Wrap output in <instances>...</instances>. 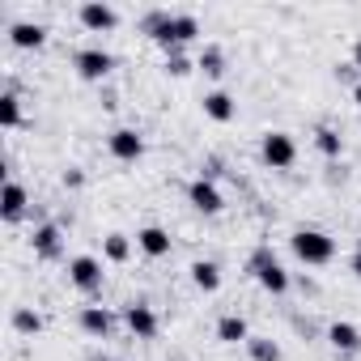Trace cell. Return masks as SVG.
<instances>
[{
  "mask_svg": "<svg viewBox=\"0 0 361 361\" xmlns=\"http://www.w3.org/2000/svg\"><path fill=\"white\" fill-rule=\"evenodd\" d=\"M289 251L306 264V268H323L336 259V238L323 230H293L289 234Z\"/></svg>",
  "mask_w": 361,
  "mask_h": 361,
  "instance_id": "6da1fadb",
  "label": "cell"
},
{
  "mask_svg": "<svg viewBox=\"0 0 361 361\" xmlns=\"http://www.w3.org/2000/svg\"><path fill=\"white\" fill-rule=\"evenodd\" d=\"M247 272H251V276H255V281H259L268 293H276V298H285V293H289V285H293V276L281 268V259L272 255V247H268V243L251 251V259H247Z\"/></svg>",
  "mask_w": 361,
  "mask_h": 361,
  "instance_id": "7a4b0ae2",
  "label": "cell"
},
{
  "mask_svg": "<svg viewBox=\"0 0 361 361\" xmlns=\"http://www.w3.org/2000/svg\"><path fill=\"white\" fill-rule=\"evenodd\" d=\"M196 35H200V22H196L192 13H170V22L161 26V35H157L153 43H157L166 56H174V51H183Z\"/></svg>",
  "mask_w": 361,
  "mask_h": 361,
  "instance_id": "3957f363",
  "label": "cell"
},
{
  "mask_svg": "<svg viewBox=\"0 0 361 361\" xmlns=\"http://www.w3.org/2000/svg\"><path fill=\"white\" fill-rule=\"evenodd\" d=\"M259 157L272 166V170H289L298 161V140L289 132H264L259 140Z\"/></svg>",
  "mask_w": 361,
  "mask_h": 361,
  "instance_id": "277c9868",
  "label": "cell"
},
{
  "mask_svg": "<svg viewBox=\"0 0 361 361\" xmlns=\"http://www.w3.org/2000/svg\"><path fill=\"white\" fill-rule=\"evenodd\" d=\"M73 68H77L81 81H106L111 68H115V56L102 51V47H81V51L73 56Z\"/></svg>",
  "mask_w": 361,
  "mask_h": 361,
  "instance_id": "5b68a950",
  "label": "cell"
},
{
  "mask_svg": "<svg viewBox=\"0 0 361 361\" xmlns=\"http://www.w3.org/2000/svg\"><path fill=\"white\" fill-rule=\"evenodd\" d=\"M188 200H192V209L204 213V217H217V213L226 209V196H221V188L213 183L209 174H200V178H192V183H188Z\"/></svg>",
  "mask_w": 361,
  "mask_h": 361,
  "instance_id": "8992f818",
  "label": "cell"
},
{
  "mask_svg": "<svg viewBox=\"0 0 361 361\" xmlns=\"http://www.w3.org/2000/svg\"><path fill=\"white\" fill-rule=\"evenodd\" d=\"M102 259H94V255H73L68 259V281H73V289H81V293H98L102 289Z\"/></svg>",
  "mask_w": 361,
  "mask_h": 361,
  "instance_id": "52a82bcc",
  "label": "cell"
},
{
  "mask_svg": "<svg viewBox=\"0 0 361 361\" xmlns=\"http://www.w3.org/2000/svg\"><path fill=\"white\" fill-rule=\"evenodd\" d=\"M106 149H111L115 161H140V157H145V136H140L136 128H115V132L106 136Z\"/></svg>",
  "mask_w": 361,
  "mask_h": 361,
  "instance_id": "ba28073f",
  "label": "cell"
},
{
  "mask_svg": "<svg viewBox=\"0 0 361 361\" xmlns=\"http://www.w3.org/2000/svg\"><path fill=\"white\" fill-rule=\"evenodd\" d=\"M77 22H81L90 35H106V30L119 26V13H115L111 5H102V0H85V5L77 9Z\"/></svg>",
  "mask_w": 361,
  "mask_h": 361,
  "instance_id": "9c48e42d",
  "label": "cell"
},
{
  "mask_svg": "<svg viewBox=\"0 0 361 361\" xmlns=\"http://www.w3.org/2000/svg\"><path fill=\"white\" fill-rule=\"evenodd\" d=\"M123 323H128V331H132L136 340H153L157 327H161L149 302H128V306H123Z\"/></svg>",
  "mask_w": 361,
  "mask_h": 361,
  "instance_id": "30bf717a",
  "label": "cell"
},
{
  "mask_svg": "<svg viewBox=\"0 0 361 361\" xmlns=\"http://www.w3.org/2000/svg\"><path fill=\"white\" fill-rule=\"evenodd\" d=\"M30 247H35V255H39V259H47V264H56V259L64 255V230H60L56 221H43V226L35 230V238H30Z\"/></svg>",
  "mask_w": 361,
  "mask_h": 361,
  "instance_id": "8fae6325",
  "label": "cell"
},
{
  "mask_svg": "<svg viewBox=\"0 0 361 361\" xmlns=\"http://www.w3.org/2000/svg\"><path fill=\"white\" fill-rule=\"evenodd\" d=\"M26 204H30L26 188L18 183V178H9V183H5V196H0V221H5V226H18V221L26 217Z\"/></svg>",
  "mask_w": 361,
  "mask_h": 361,
  "instance_id": "7c38bea8",
  "label": "cell"
},
{
  "mask_svg": "<svg viewBox=\"0 0 361 361\" xmlns=\"http://www.w3.org/2000/svg\"><path fill=\"white\" fill-rule=\"evenodd\" d=\"M327 344L336 348V353H361V327L357 323H348V319H336L331 327H327Z\"/></svg>",
  "mask_w": 361,
  "mask_h": 361,
  "instance_id": "4fadbf2b",
  "label": "cell"
},
{
  "mask_svg": "<svg viewBox=\"0 0 361 361\" xmlns=\"http://www.w3.org/2000/svg\"><path fill=\"white\" fill-rule=\"evenodd\" d=\"M9 43L18 51H39L47 43V26H39V22H13L9 26Z\"/></svg>",
  "mask_w": 361,
  "mask_h": 361,
  "instance_id": "5bb4252c",
  "label": "cell"
},
{
  "mask_svg": "<svg viewBox=\"0 0 361 361\" xmlns=\"http://www.w3.org/2000/svg\"><path fill=\"white\" fill-rule=\"evenodd\" d=\"M77 323H81V331H85V336L102 340V336H111V327H115V314H111L106 306H81Z\"/></svg>",
  "mask_w": 361,
  "mask_h": 361,
  "instance_id": "9a60e30c",
  "label": "cell"
},
{
  "mask_svg": "<svg viewBox=\"0 0 361 361\" xmlns=\"http://www.w3.org/2000/svg\"><path fill=\"white\" fill-rule=\"evenodd\" d=\"M136 251H145L149 259H161V255H170V234L161 226H145V230H136Z\"/></svg>",
  "mask_w": 361,
  "mask_h": 361,
  "instance_id": "2e32d148",
  "label": "cell"
},
{
  "mask_svg": "<svg viewBox=\"0 0 361 361\" xmlns=\"http://www.w3.org/2000/svg\"><path fill=\"white\" fill-rule=\"evenodd\" d=\"M204 115H209L213 123H230V119L238 115V102H234L226 90H213V94H204Z\"/></svg>",
  "mask_w": 361,
  "mask_h": 361,
  "instance_id": "e0dca14e",
  "label": "cell"
},
{
  "mask_svg": "<svg viewBox=\"0 0 361 361\" xmlns=\"http://www.w3.org/2000/svg\"><path fill=\"white\" fill-rule=\"evenodd\" d=\"M217 340H221V344H247V340H251L247 319H243V314H221V319H217Z\"/></svg>",
  "mask_w": 361,
  "mask_h": 361,
  "instance_id": "ac0fdd59",
  "label": "cell"
},
{
  "mask_svg": "<svg viewBox=\"0 0 361 361\" xmlns=\"http://www.w3.org/2000/svg\"><path fill=\"white\" fill-rule=\"evenodd\" d=\"M192 285H196L200 293H217V289H221V268H217L213 259H196V264H192Z\"/></svg>",
  "mask_w": 361,
  "mask_h": 361,
  "instance_id": "d6986e66",
  "label": "cell"
},
{
  "mask_svg": "<svg viewBox=\"0 0 361 361\" xmlns=\"http://www.w3.org/2000/svg\"><path fill=\"white\" fill-rule=\"evenodd\" d=\"M196 68H200L204 77H213V81H221V77H226V51H221L217 43H209V47L200 51V60H196Z\"/></svg>",
  "mask_w": 361,
  "mask_h": 361,
  "instance_id": "ffe728a7",
  "label": "cell"
},
{
  "mask_svg": "<svg viewBox=\"0 0 361 361\" xmlns=\"http://www.w3.org/2000/svg\"><path fill=\"white\" fill-rule=\"evenodd\" d=\"M102 259L106 264H128L132 259V238L128 234H106L102 238Z\"/></svg>",
  "mask_w": 361,
  "mask_h": 361,
  "instance_id": "44dd1931",
  "label": "cell"
},
{
  "mask_svg": "<svg viewBox=\"0 0 361 361\" xmlns=\"http://www.w3.org/2000/svg\"><path fill=\"white\" fill-rule=\"evenodd\" d=\"M247 353H251V361H285V353H281V344L272 336H251Z\"/></svg>",
  "mask_w": 361,
  "mask_h": 361,
  "instance_id": "7402d4cb",
  "label": "cell"
},
{
  "mask_svg": "<svg viewBox=\"0 0 361 361\" xmlns=\"http://www.w3.org/2000/svg\"><path fill=\"white\" fill-rule=\"evenodd\" d=\"M0 128L5 132L22 128V98L18 94H0Z\"/></svg>",
  "mask_w": 361,
  "mask_h": 361,
  "instance_id": "603a6c76",
  "label": "cell"
},
{
  "mask_svg": "<svg viewBox=\"0 0 361 361\" xmlns=\"http://www.w3.org/2000/svg\"><path fill=\"white\" fill-rule=\"evenodd\" d=\"M314 149H319L323 157H340V153H344V136H340L336 128H314Z\"/></svg>",
  "mask_w": 361,
  "mask_h": 361,
  "instance_id": "cb8c5ba5",
  "label": "cell"
},
{
  "mask_svg": "<svg viewBox=\"0 0 361 361\" xmlns=\"http://www.w3.org/2000/svg\"><path fill=\"white\" fill-rule=\"evenodd\" d=\"M13 331H22V336H39V331H43V314L30 310V306H18V310H13Z\"/></svg>",
  "mask_w": 361,
  "mask_h": 361,
  "instance_id": "d4e9b609",
  "label": "cell"
},
{
  "mask_svg": "<svg viewBox=\"0 0 361 361\" xmlns=\"http://www.w3.org/2000/svg\"><path fill=\"white\" fill-rule=\"evenodd\" d=\"M166 22H170V9H149V13L140 18V35H149V39H157Z\"/></svg>",
  "mask_w": 361,
  "mask_h": 361,
  "instance_id": "484cf974",
  "label": "cell"
},
{
  "mask_svg": "<svg viewBox=\"0 0 361 361\" xmlns=\"http://www.w3.org/2000/svg\"><path fill=\"white\" fill-rule=\"evenodd\" d=\"M188 73H192V60H188L183 51L166 56V77H188Z\"/></svg>",
  "mask_w": 361,
  "mask_h": 361,
  "instance_id": "4316f807",
  "label": "cell"
},
{
  "mask_svg": "<svg viewBox=\"0 0 361 361\" xmlns=\"http://www.w3.org/2000/svg\"><path fill=\"white\" fill-rule=\"evenodd\" d=\"M81 183H85V174H81V170H64V188H73V192H77Z\"/></svg>",
  "mask_w": 361,
  "mask_h": 361,
  "instance_id": "83f0119b",
  "label": "cell"
},
{
  "mask_svg": "<svg viewBox=\"0 0 361 361\" xmlns=\"http://www.w3.org/2000/svg\"><path fill=\"white\" fill-rule=\"evenodd\" d=\"M353 68H357V73H361V39H357V43H353Z\"/></svg>",
  "mask_w": 361,
  "mask_h": 361,
  "instance_id": "f1b7e54d",
  "label": "cell"
},
{
  "mask_svg": "<svg viewBox=\"0 0 361 361\" xmlns=\"http://www.w3.org/2000/svg\"><path fill=\"white\" fill-rule=\"evenodd\" d=\"M353 102H357V106H361V77H357V81H353Z\"/></svg>",
  "mask_w": 361,
  "mask_h": 361,
  "instance_id": "f546056e",
  "label": "cell"
},
{
  "mask_svg": "<svg viewBox=\"0 0 361 361\" xmlns=\"http://www.w3.org/2000/svg\"><path fill=\"white\" fill-rule=\"evenodd\" d=\"M348 268H353V272H357V276H361V251H357V255H353V259H348Z\"/></svg>",
  "mask_w": 361,
  "mask_h": 361,
  "instance_id": "4dcf8cb0",
  "label": "cell"
},
{
  "mask_svg": "<svg viewBox=\"0 0 361 361\" xmlns=\"http://www.w3.org/2000/svg\"><path fill=\"white\" fill-rule=\"evenodd\" d=\"M98 361H115V357H98Z\"/></svg>",
  "mask_w": 361,
  "mask_h": 361,
  "instance_id": "1f68e13d",
  "label": "cell"
}]
</instances>
